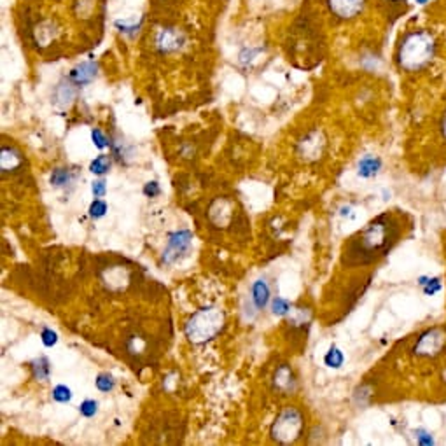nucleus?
I'll use <instances>...</instances> for the list:
<instances>
[{"label":"nucleus","mask_w":446,"mask_h":446,"mask_svg":"<svg viewBox=\"0 0 446 446\" xmlns=\"http://www.w3.org/2000/svg\"><path fill=\"white\" fill-rule=\"evenodd\" d=\"M404 221L394 212H385L359 229L343 247L341 261L347 266H369L390 253L404 235Z\"/></svg>","instance_id":"obj_1"},{"label":"nucleus","mask_w":446,"mask_h":446,"mask_svg":"<svg viewBox=\"0 0 446 446\" xmlns=\"http://www.w3.org/2000/svg\"><path fill=\"white\" fill-rule=\"evenodd\" d=\"M440 51V41L429 28H413L401 35L395 48V65L404 74H422L433 67Z\"/></svg>","instance_id":"obj_2"},{"label":"nucleus","mask_w":446,"mask_h":446,"mask_svg":"<svg viewBox=\"0 0 446 446\" xmlns=\"http://www.w3.org/2000/svg\"><path fill=\"white\" fill-rule=\"evenodd\" d=\"M409 354L420 362H436L446 354V324L427 327L416 334Z\"/></svg>","instance_id":"obj_3"},{"label":"nucleus","mask_w":446,"mask_h":446,"mask_svg":"<svg viewBox=\"0 0 446 446\" xmlns=\"http://www.w3.org/2000/svg\"><path fill=\"white\" fill-rule=\"evenodd\" d=\"M224 327V312L215 307L201 308L186 324V334L193 343H205L217 336Z\"/></svg>","instance_id":"obj_4"},{"label":"nucleus","mask_w":446,"mask_h":446,"mask_svg":"<svg viewBox=\"0 0 446 446\" xmlns=\"http://www.w3.org/2000/svg\"><path fill=\"white\" fill-rule=\"evenodd\" d=\"M305 433V416L294 406H286L282 412L276 415L275 422L272 423L269 436L275 443L291 445L296 443Z\"/></svg>","instance_id":"obj_5"},{"label":"nucleus","mask_w":446,"mask_h":446,"mask_svg":"<svg viewBox=\"0 0 446 446\" xmlns=\"http://www.w3.org/2000/svg\"><path fill=\"white\" fill-rule=\"evenodd\" d=\"M191 242H193V235L189 229H177V231L170 233V235H168L167 249H165L163 253V261L167 262V265H174V262H177L182 255L189 253V249H191Z\"/></svg>","instance_id":"obj_6"},{"label":"nucleus","mask_w":446,"mask_h":446,"mask_svg":"<svg viewBox=\"0 0 446 446\" xmlns=\"http://www.w3.org/2000/svg\"><path fill=\"white\" fill-rule=\"evenodd\" d=\"M368 0H326L331 16L338 21H350L361 16Z\"/></svg>","instance_id":"obj_7"},{"label":"nucleus","mask_w":446,"mask_h":446,"mask_svg":"<svg viewBox=\"0 0 446 446\" xmlns=\"http://www.w3.org/2000/svg\"><path fill=\"white\" fill-rule=\"evenodd\" d=\"M324 149H326V136L322 132H314L308 133L303 140L300 142V154L307 161H315L322 156Z\"/></svg>","instance_id":"obj_8"},{"label":"nucleus","mask_w":446,"mask_h":446,"mask_svg":"<svg viewBox=\"0 0 446 446\" xmlns=\"http://www.w3.org/2000/svg\"><path fill=\"white\" fill-rule=\"evenodd\" d=\"M273 390L282 395H289L296 390V376L289 364H282L276 368L273 375Z\"/></svg>","instance_id":"obj_9"},{"label":"nucleus","mask_w":446,"mask_h":446,"mask_svg":"<svg viewBox=\"0 0 446 446\" xmlns=\"http://www.w3.org/2000/svg\"><path fill=\"white\" fill-rule=\"evenodd\" d=\"M96 75V63L95 62H82L68 74V81L74 82L75 86H84L95 79Z\"/></svg>","instance_id":"obj_10"},{"label":"nucleus","mask_w":446,"mask_h":446,"mask_svg":"<svg viewBox=\"0 0 446 446\" xmlns=\"http://www.w3.org/2000/svg\"><path fill=\"white\" fill-rule=\"evenodd\" d=\"M250 300H253L254 307L257 310H265L268 307L269 301H272V291H269L268 282L265 279L255 280L253 283V287H250Z\"/></svg>","instance_id":"obj_11"},{"label":"nucleus","mask_w":446,"mask_h":446,"mask_svg":"<svg viewBox=\"0 0 446 446\" xmlns=\"http://www.w3.org/2000/svg\"><path fill=\"white\" fill-rule=\"evenodd\" d=\"M382 160L378 156H373V154H366L361 158L357 165V175L361 179H373L380 174L382 170Z\"/></svg>","instance_id":"obj_12"},{"label":"nucleus","mask_w":446,"mask_h":446,"mask_svg":"<svg viewBox=\"0 0 446 446\" xmlns=\"http://www.w3.org/2000/svg\"><path fill=\"white\" fill-rule=\"evenodd\" d=\"M182 35L177 34L175 30H163L160 32L156 39V48L160 49L161 53H172V51H177L182 44Z\"/></svg>","instance_id":"obj_13"},{"label":"nucleus","mask_w":446,"mask_h":446,"mask_svg":"<svg viewBox=\"0 0 446 446\" xmlns=\"http://www.w3.org/2000/svg\"><path fill=\"white\" fill-rule=\"evenodd\" d=\"M21 165H23V158H21V154L18 153V151L11 149V147H2V151H0V168H2V172H11V170H16V168H20Z\"/></svg>","instance_id":"obj_14"},{"label":"nucleus","mask_w":446,"mask_h":446,"mask_svg":"<svg viewBox=\"0 0 446 446\" xmlns=\"http://www.w3.org/2000/svg\"><path fill=\"white\" fill-rule=\"evenodd\" d=\"M74 82H62V84L56 86L55 89V103L60 107H68L74 100L75 91H74Z\"/></svg>","instance_id":"obj_15"},{"label":"nucleus","mask_w":446,"mask_h":446,"mask_svg":"<svg viewBox=\"0 0 446 446\" xmlns=\"http://www.w3.org/2000/svg\"><path fill=\"white\" fill-rule=\"evenodd\" d=\"M30 371L35 380H41V382L49 380V376H51V364H49L48 357L34 359V361L30 362Z\"/></svg>","instance_id":"obj_16"},{"label":"nucleus","mask_w":446,"mask_h":446,"mask_svg":"<svg viewBox=\"0 0 446 446\" xmlns=\"http://www.w3.org/2000/svg\"><path fill=\"white\" fill-rule=\"evenodd\" d=\"M419 286L423 291V294L427 296H434V294L441 293L443 291V282H441L440 276H419Z\"/></svg>","instance_id":"obj_17"},{"label":"nucleus","mask_w":446,"mask_h":446,"mask_svg":"<svg viewBox=\"0 0 446 446\" xmlns=\"http://www.w3.org/2000/svg\"><path fill=\"white\" fill-rule=\"evenodd\" d=\"M343 362H345L343 350H341L340 347H336V345H331L329 350H327L326 355H324V364L331 369H338L343 366Z\"/></svg>","instance_id":"obj_18"},{"label":"nucleus","mask_w":446,"mask_h":446,"mask_svg":"<svg viewBox=\"0 0 446 446\" xmlns=\"http://www.w3.org/2000/svg\"><path fill=\"white\" fill-rule=\"evenodd\" d=\"M291 312H293V305H291L289 300H286V298H273L272 300V314L276 315V317H286V315H289Z\"/></svg>","instance_id":"obj_19"},{"label":"nucleus","mask_w":446,"mask_h":446,"mask_svg":"<svg viewBox=\"0 0 446 446\" xmlns=\"http://www.w3.org/2000/svg\"><path fill=\"white\" fill-rule=\"evenodd\" d=\"M110 170V158L106 154H100L89 163V172L93 175H106Z\"/></svg>","instance_id":"obj_20"},{"label":"nucleus","mask_w":446,"mask_h":446,"mask_svg":"<svg viewBox=\"0 0 446 446\" xmlns=\"http://www.w3.org/2000/svg\"><path fill=\"white\" fill-rule=\"evenodd\" d=\"M70 181L72 172L68 170V168H56V170H53L51 184L55 186V188H63V186L70 184Z\"/></svg>","instance_id":"obj_21"},{"label":"nucleus","mask_w":446,"mask_h":446,"mask_svg":"<svg viewBox=\"0 0 446 446\" xmlns=\"http://www.w3.org/2000/svg\"><path fill=\"white\" fill-rule=\"evenodd\" d=\"M95 385L100 392L107 394V392H113L114 387H116V380H114L113 375L109 373H100L95 378Z\"/></svg>","instance_id":"obj_22"},{"label":"nucleus","mask_w":446,"mask_h":446,"mask_svg":"<svg viewBox=\"0 0 446 446\" xmlns=\"http://www.w3.org/2000/svg\"><path fill=\"white\" fill-rule=\"evenodd\" d=\"M107 210H109V207H107V203L102 200V198H95L88 208L89 217H93V219H102L103 215L107 214Z\"/></svg>","instance_id":"obj_23"},{"label":"nucleus","mask_w":446,"mask_h":446,"mask_svg":"<svg viewBox=\"0 0 446 446\" xmlns=\"http://www.w3.org/2000/svg\"><path fill=\"white\" fill-rule=\"evenodd\" d=\"M72 390L67 387V385L60 383L56 385L55 388H53V399H55L56 402H60V404H67V402L72 401Z\"/></svg>","instance_id":"obj_24"},{"label":"nucleus","mask_w":446,"mask_h":446,"mask_svg":"<svg viewBox=\"0 0 446 446\" xmlns=\"http://www.w3.org/2000/svg\"><path fill=\"white\" fill-rule=\"evenodd\" d=\"M79 413H81L84 419H93V416L98 413V401H95V399H86V401H82L81 406H79Z\"/></svg>","instance_id":"obj_25"},{"label":"nucleus","mask_w":446,"mask_h":446,"mask_svg":"<svg viewBox=\"0 0 446 446\" xmlns=\"http://www.w3.org/2000/svg\"><path fill=\"white\" fill-rule=\"evenodd\" d=\"M41 341L46 348H53L58 343V334H56V331L49 329V327H42Z\"/></svg>","instance_id":"obj_26"},{"label":"nucleus","mask_w":446,"mask_h":446,"mask_svg":"<svg viewBox=\"0 0 446 446\" xmlns=\"http://www.w3.org/2000/svg\"><path fill=\"white\" fill-rule=\"evenodd\" d=\"M91 140L93 144H95V147H98V149H106V147H109L110 144L109 139L106 136V133L98 128L91 129Z\"/></svg>","instance_id":"obj_27"},{"label":"nucleus","mask_w":446,"mask_h":446,"mask_svg":"<svg viewBox=\"0 0 446 446\" xmlns=\"http://www.w3.org/2000/svg\"><path fill=\"white\" fill-rule=\"evenodd\" d=\"M91 193L95 198H103L107 194V182L103 179H98L91 184Z\"/></svg>","instance_id":"obj_28"},{"label":"nucleus","mask_w":446,"mask_h":446,"mask_svg":"<svg viewBox=\"0 0 446 446\" xmlns=\"http://www.w3.org/2000/svg\"><path fill=\"white\" fill-rule=\"evenodd\" d=\"M144 194H146L147 198H156L158 194L161 193V188H160V184H158L156 181H151V182H147L146 186H144Z\"/></svg>","instance_id":"obj_29"},{"label":"nucleus","mask_w":446,"mask_h":446,"mask_svg":"<svg viewBox=\"0 0 446 446\" xmlns=\"http://www.w3.org/2000/svg\"><path fill=\"white\" fill-rule=\"evenodd\" d=\"M415 434H416V443L419 445H434L433 434H429L427 431L419 429V431H415Z\"/></svg>","instance_id":"obj_30"},{"label":"nucleus","mask_w":446,"mask_h":446,"mask_svg":"<svg viewBox=\"0 0 446 446\" xmlns=\"http://www.w3.org/2000/svg\"><path fill=\"white\" fill-rule=\"evenodd\" d=\"M438 133H440V139L446 144V107L443 113H441L440 120H438Z\"/></svg>","instance_id":"obj_31"},{"label":"nucleus","mask_w":446,"mask_h":446,"mask_svg":"<svg viewBox=\"0 0 446 446\" xmlns=\"http://www.w3.org/2000/svg\"><path fill=\"white\" fill-rule=\"evenodd\" d=\"M117 27L121 28V32H125V34H129L133 35L135 34V30H139V25H127V23H117Z\"/></svg>","instance_id":"obj_32"},{"label":"nucleus","mask_w":446,"mask_h":446,"mask_svg":"<svg viewBox=\"0 0 446 446\" xmlns=\"http://www.w3.org/2000/svg\"><path fill=\"white\" fill-rule=\"evenodd\" d=\"M385 4H387V6H390V7H402V6H406V4H408V0H383Z\"/></svg>","instance_id":"obj_33"},{"label":"nucleus","mask_w":446,"mask_h":446,"mask_svg":"<svg viewBox=\"0 0 446 446\" xmlns=\"http://www.w3.org/2000/svg\"><path fill=\"white\" fill-rule=\"evenodd\" d=\"M415 2L419 4V6H423V4H427V2H429V0H415Z\"/></svg>","instance_id":"obj_34"}]
</instances>
